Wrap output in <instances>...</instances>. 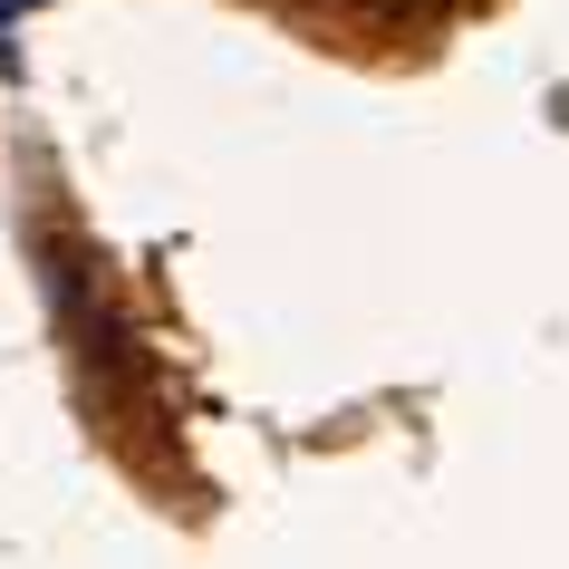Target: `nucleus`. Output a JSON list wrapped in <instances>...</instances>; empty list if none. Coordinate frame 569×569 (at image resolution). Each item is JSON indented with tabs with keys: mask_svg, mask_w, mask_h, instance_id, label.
Returning <instances> with one entry per match:
<instances>
[]
</instances>
